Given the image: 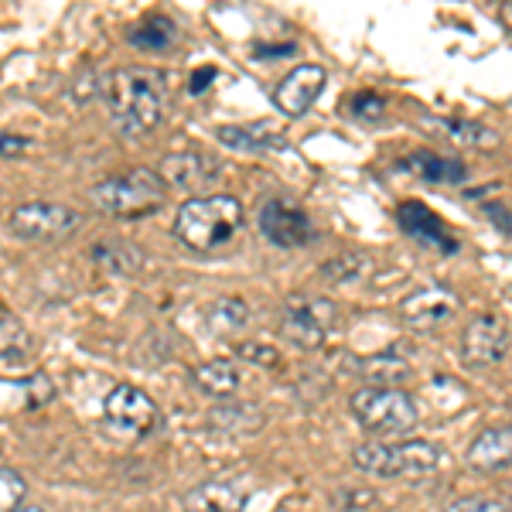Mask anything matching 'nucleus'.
<instances>
[{
    "mask_svg": "<svg viewBox=\"0 0 512 512\" xmlns=\"http://www.w3.org/2000/svg\"><path fill=\"white\" fill-rule=\"evenodd\" d=\"M106 110L120 137L137 140L161 127L168 103V79L158 69H117L99 82Z\"/></svg>",
    "mask_w": 512,
    "mask_h": 512,
    "instance_id": "obj_1",
    "label": "nucleus"
},
{
    "mask_svg": "<svg viewBox=\"0 0 512 512\" xmlns=\"http://www.w3.org/2000/svg\"><path fill=\"white\" fill-rule=\"evenodd\" d=\"M243 229V205L233 195L188 198L175 216V236L192 253H219Z\"/></svg>",
    "mask_w": 512,
    "mask_h": 512,
    "instance_id": "obj_2",
    "label": "nucleus"
},
{
    "mask_svg": "<svg viewBox=\"0 0 512 512\" xmlns=\"http://www.w3.org/2000/svg\"><path fill=\"white\" fill-rule=\"evenodd\" d=\"M164 195H168V185L151 168L123 171V175L99 181V185H93V192H89L96 209L113 219L151 216V212H158L164 205Z\"/></svg>",
    "mask_w": 512,
    "mask_h": 512,
    "instance_id": "obj_3",
    "label": "nucleus"
},
{
    "mask_svg": "<svg viewBox=\"0 0 512 512\" xmlns=\"http://www.w3.org/2000/svg\"><path fill=\"white\" fill-rule=\"evenodd\" d=\"M352 465L376 478H410V482H417V478H427L441 468V448L431 441H369L352 451Z\"/></svg>",
    "mask_w": 512,
    "mask_h": 512,
    "instance_id": "obj_4",
    "label": "nucleus"
},
{
    "mask_svg": "<svg viewBox=\"0 0 512 512\" xmlns=\"http://www.w3.org/2000/svg\"><path fill=\"white\" fill-rule=\"evenodd\" d=\"M349 410L362 431L376 437H396L417 427V403L400 386H362L352 393Z\"/></svg>",
    "mask_w": 512,
    "mask_h": 512,
    "instance_id": "obj_5",
    "label": "nucleus"
},
{
    "mask_svg": "<svg viewBox=\"0 0 512 512\" xmlns=\"http://www.w3.org/2000/svg\"><path fill=\"white\" fill-rule=\"evenodd\" d=\"M335 328H338V308L328 297L297 294L284 304V315H280V335L304 352H318Z\"/></svg>",
    "mask_w": 512,
    "mask_h": 512,
    "instance_id": "obj_6",
    "label": "nucleus"
},
{
    "mask_svg": "<svg viewBox=\"0 0 512 512\" xmlns=\"http://www.w3.org/2000/svg\"><path fill=\"white\" fill-rule=\"evenodd\" d=\"M82 226V216L62 202H21L7 216V229L24 243H62Z\"/></svg>",
    "mask_w": 512,
    "mask_h": 512,
    "instance_id": "obj_7",
    "label": "nucleus"
},
{
    "mask_svg": "<svg viewBox=\"0 0 512 512\" xmlns=\"http://www.w3.org/2000/svg\"><path fill=\"white\" fill-rule=\"evenodd\" d=\"M161 410L158 403L151 400L144 390L130 383H120L106 393L103 400V424L110 434H117L120 441H137V437H147L158 427Z\"/></svg>",
    "mask_w": 512,
    "mask_h": 512,
    "instance_id": "obj_8",
    "label": "nucleus"
},
{
    "mask_svg": "<svg viewBox=\"0 0 512 512\" xmlns=\"http://www.w3.org/2000/svg\"><path fill=\"white\" fill-rule=\"evenodd\" d=\"M512 349V332L499 315H478L461 332V362L468 369H492Z\"/></svg>",
    "mask_w": 512,
    "mask_h": 512,
    "instance_id": "obj_9",
    "label": "nucleus"
},
{
    "mask_svg": "<svg viewBox=\"0 0 512 512\" xmlns=\"http://www.w3.org/2000/svg\"><path fill=\"white\" fill-rule=\"evenodd\" d=\"M260 233L263 239H270L274 246H284V250H297V246H308L311 239L318 236L315 222L308 219V212L301 205H291L284 198H270L260 209Z\"/></svg>",
    "mask_w": 512,
    "mask_h": 512,
    "instance_id": "obj_10",
    "label": "nucleus"
},
{
    "mask_svg": "<svg viewBox=\"0 0 512 512\" xmlns=\"http://www.w3.org/2000/svg\"><path fill=\"white\" fill-rule=\"evenodd\" d=\"M454 311H458V294L444 284H427L410 291L400 301V321L414 332H431L441 328Z\"/></svg>",
    "mask_w": 512,
    "mask_h": 512,
    "instance_id": "obj_11",
    "label": "nucleus"
},
{
    "mask_svg": "<svg viewBox=\"0 0 512 512\" xmlns=\"http://www.w3.org/2000/svg\"><path fill=\"white\" fill-rule=\"evenodd\" d=\"M325 82H328L325 65H318V62L297 65V69H291L284 79L277 82L274 106H277L280 113H284V117H304V113H308L311 106L318 103Z\"/></svg>",
    "mask_w": 512,
    "mask_h": 512,
    "instance_id": "obj_12",
    "label": "nucleus"
},
{
    "mask_svg": "<svg viewBox=\"0 0 512 512\" xmlns=\"http://www.w3.org/2000/svg\"><path fill=\"white\" fill-rule=\"evenodd\" d=\"M396 219H400L403 233L410 239H417L420 246H427V250L444 253V256L458 253V239L451 236V229L444 226V219L427 209L424 202H403L400 212H396Z\"/></svg>",
    "mask_w": 512,
    "mask_h": 512,
    "instance_id": "obj_13",
    "label": "nucleus"
},
{
    "mask_svg": "<svg viewBox=\"0 0 512 512\" xmlns=\"http://www.w3.org/2000/svg\"><path fill=\"white\" fill-rule=\"evenodd\" d=\"M250 492L253 485L246 478L222 475L185 492V506L192 512H243L246 502H250Z\"/></svg>",
    "mask_w": 512,
    "mask_h": 512,
    "instance_id": "obj_14",
    "label": "nucleus"
},
{
    "mask_svg": "<svg viewBox=\"0 0 512 512\" xmlns=\"http://www.w3.org/2000/svg\"><path fill=\"white\" fill-rule=\"evenodd\" d=\"M219 171V161L209 158L202 151H175L161 161L158 175L164 178L168 188H178V192H195V188L209 185Z\"/></svg>",
    "mask_w": 512,
    "mask_h": 512,
    "instance_id": "obj_15",
    "label": "nucleus"
},
{
    "mask_svg": "<svg viewBox=\"0 0 512 512\" xmlns=\"http://www.w3.org/2000/svg\"><path fill=\"white\" fill-rule=\"evenodd\" d=\"M468 465L475 472H502L512 465V427H485L468 448Z\"/></svg>",
    "mask_w": 512,
    "mask_h": 512,
    "instance_id": "obj_16",
    "label": "nucleus"
},
{
    "mask_svg": "<svg viewBox=\"0 0 512 512\" xmlns=\"http://www.w3.org/2000/svg\"><path fill=\"white\" fill-rule=\"evenodd\" d=\"M400 171H407V175L420 181H431V185H458V181H465V164L434 151H414L407 158H400Z\"/></svg>",
    "mask_w": 512,
    "mask_h": 512,
    "instance_id": "obj_17",
    "label": "nucleus"
},
{
    "mask_svg": "<svg viewBox=\"0 0 512 512\" xmlns=\"http://www.w3.org/2000/svg\"><path fill=\"white\" fill-rule=\"evenodd\" d=\"M205 420H209L212 431H222L229 437H250L267 427V414L253 403H219V407L209 410Z\"/></svg>",
    "mask_w": 512,
    "mask_h": 512,
    "instance_id": "obj_18",
    "label": "nucleus"
},
{
    "mask_svg": "<svg viewBox=\"0 0 512 512\" xmlns=\"http://www.w3.org/2000/svg\"><path fill=\"white\" fill-rule=\"evenodd\" d=\"M216 140L229 151H243V154H263V151H277L284 147V134L267 123H239V127H219Z\"/></svg>",
    "mask_w": 512,
    "mask_h": 512,
    "instance_id": "obj_19",
    "label": "nucleus"
},
{
    "mask_svg": "<svg viewBox=\"0 0 512 512\" xmlns=\"http://www.w3.org/2000/svg\"><path fill=\"white\" fill-rule=\"evenodd\" d=\"M192 383L198 393L212 396V400H229L239 390V369L229 359H209L192 369Z\"/></svg>",
    "mask_w": 512,
    "mask_h": 512,
    "instance_id": "obj_20",
    "label": "nucleus"
},
{
    "mask_svg": "<svg viewBox=\"0 0 512 512\" xmlns=\"http://www.w3.org/2000/svg\"><path fill=\"white\" fill-rule=\"evenodd\" d=\"M246 325H250V308H246V301H239V297H219V301H212L209 308H205V328H209L212 335H219L222 342L236 338Z\"/></svg>",
    "mask_w": 512,
    "mask_h": 512,
    "instance_id": "obj_21",
    "label": "nucleus"
},
{
    "mask_svg": "<svg viewBox=\"0 0 512 512\" xmlns=\"http://www.w3.org/2000/svg\"><path fill=\"white\" fill-rule=\"evenodd\" d=\"M31 355H35L31 332L21 325V318L0 311V366H18V362H28Z\"/></svg>",
    "mask_w": 512,
    "mask_h": 512,
    "instance_id": "obj_22",
    "label": "nucleus"
},
{
    "mask_svg": "<svg viewBox=\"0 0 512 512\" xmlns=\"http://www.w3.org/2000/svg\"><path fill=\"white\" fill-rule=\"evenodd\" d=\"M355 373L366 379L369 386H400L410 376V366L400 355H366V359H355Z\"/></svg>",
    "mask_w": 512,
    "mask_h": 512,
    "instance_id": "obj_23",
    "label": "nucleus"
},
{
    "mask_svg": "<svg viewBox=\"0 0 512 512\" xmlns=\"http://www.w3.org/2000/svg\"><path fill=\"white\" fill-rule=\"evenodd\" d=\"M175 38H178L175 21L164 18V14H151V18H144L130 28V45L144 48V52H164Z\"/></svg>",
    "mask_w": 512,
    "mask_h": 512,
    "instance_id": "obj_24",
    "label": "nucleus"
},
{
    "mask_svg": "<svg viewBox=\"0 0 512 512\" xmlns=\"http://www.w3.org/2000/svg\"><path fill=\"white\" fill-rule=\"evenodd\" d=\"M93 256H96L99 267L113 270V274H134V270H140V263H144V253H140L134 243H123V239L96 243Z\"/></svg>",
    "mask_w": 512,
    "mask_h": 512,
    "instance_id": "obj_25",
    "label": "nucleus"
},
{
    "mask_svg": "<svg viewBox=\"0 0 512 512\" xmlns=\"http://www.w3.org/2000/svg\"><path fill=\"white\" fill-rule=\"evenodd\" d=\"M431 127H437L444 137L451 140V144H458V147H495V144H499V137H495L489 127L475 123V120H444V117H437V120H431Z\"/></svg>",
    "mask_w": 512,
    "mask_h": 512,
    "instance_id": "obj_26",
    "label": "nucleus"
},
{
    "mask_svg": "<svg viewBox=\"0 0 512 512\" xmlns=\"http://www.w3.org/2000/svg\"><path fill=\"white\" fill-rule=\"evenodd\" d=\"M236 355L256 369H270V373H280V369H284V355L267 342H239Z\"/></svg>",
    "mask_w": 512,
    "mask_h": 512,
    "instance_id": "obj_27",
    "label": "nucleus"
},
{
    "mask_svg": "<svg viewBox=\"0 0 512 512\" xmlns=\"http://www.w3.org/2000/svg\"><path fill=\"white\" fill-rule=\"evenodd\" d=\"M28 499V482L14 468H0V512H14Z\"/></svg>",
    "mask_w": 512,
    "mask_h": 512,
    "instance_id": "obj_28",
    "label": "nucleus"
},
{
    "mask_svg": "<svg viewBox=\"0 0 512 512\" xmlns=\"http://www.w3.org/2000/svg\"><path fill=\"white\" fill-rule=\"evenodd\" d=\"M444 512H512V499H499V495H465V499H454Z\"/></svg>",
    "mask_w": 512,
    "mask_h": 512,
    "instance_id": "obj_29",
    "label": "nucleus"
},
{
    "mask_svg": "<svg viewBox=\"0 0 512 512\" xmlns=\"http://www.w3.org/2000/svg\"><path fill=\"white\" fill-rule=\"evenodd\" d=\"M321 274L332 280V284H349V280H355L362 274V260H359V256L342 253V256H335L332 263H325V267H321Z\"/></svg>",
    "mask_w": 512,
    "mask_h": 512,
    "instance_id": "obj_30",
    "label": "nucleus"
},
{
    "mask_svg": "<svg viewBox=\"0 0 512 512\" xmlns=\"http://www.w3.org/2000/svg\"><path fill=\"white\" fill-rule=\"evenodd\" d=\"M349 110H352L355 120H379L386 113V99L376 96V93H359L349 103Z\"/></svg>",
    "mask_w": 512,
    "mask_h": 512,
    "instance_id": "obj_31",
    "label": "nucleus"
},
{
    "mask_svg": "<svg viewBox=\"0 0 512 512\" xmlns=\"http://www.w3.org/2000/svg\"><path fill=\"white\" fill-rule=\"evenodd\" d=\"M338 499V506L342 509H369V506H376V495L369 492V489H349V492H338L335 495Z\"/></svg>",
    "mask_w": 512,
    "mask_h": 512,
    "instance_id": "obj_32",
    "label": "nucleus"
},
{
    "mask_svg": "<svg viewBox=\"0 0 512 512\" xmlns=\"http://www.w3.org/2000/svg\"><path fill=\"white\" fill-rule=\"evenodd\" d=\"M28 151V140L14 134H0V158H21Z\"/></svg>",
    "mask_w": 512,
    "mask_h": 512,
    "instance_id": "obj_33",
    "label": "nucleus"
},
{
    "mask_svg": "<svg viewBox=\"0 0 512 512\" xmlns=\"http://www.w3.org/2000/svg\"><path fill=\"white\" fill-rule=\"evenodd\" d=\"M31 400H28V407H38V403H45V400H52V379H45V376H35L31 379Z\"/></svg>",
    "mask_w": 512,
    "mask_h": 512,
    "instance_id": "obj_34",
    "label": "nucleus"
},
{
    "mask_svg": "<svg viewBox=\"0 0 512 512\" xmlns=\"http://www.w3.org/2000/svg\"><path fill=\"white\" fill-rule=\"evenodd\" d=\"M485 216H489L492 222H499V226H502V233H512V216H509V212L506 209H502V205H485Z\"/></svg>",
    "mask_w": 512,
    "mask_h": 512,
    "instance_id": "obj_35",
    "label": "nucleus"
},
{
    "mask_svg": "<svg viewBox=\"0 0 512 512\" xmlns=\"http://www.w3.org/2000/svg\"><path fill=\"white\" fill-rule=\"evenodd\" d=\"M499 18H502V24L512 31V0H502V7H499Z\"/></svg>",
    "mask_w": 512,
    "mask_h": 512,
    "instance_id": "obj_36",
    "label": "nucleus"
},
{
    "mask_svg": "<svg viewBox=\"0 0 512 512\" xmlns=\"http://www.w3.org/2000/svg\"><path fill=\"white\" fill-rule=\"evenodd\" d=\"M209 79H216V72H212V69H202V72H198V76H195V82H192V89H195V93H198V89H202V86H205V82H209Z\"/></svg>",
    "mask_w": 512,
    "mask_h": 512,
    "instance_id": "obj_37",
    "label": "nucleus"
},
{
    "mask_svg": "<svg viewBox=\"0 0 512 512\" xmlns=\"http://www.w3.org/2000/svg\"><path fill=\"white\" fill-rule=\"evenodd\" d=\"M14 512H45V509H41V506H28V502H24V506L14 509Z\"/></svg>",
    "mask_w": 512,
    "mask_h": 512,
    "instance_id": "obj_38",
    "label": "nucleus"
}]
</instances>
